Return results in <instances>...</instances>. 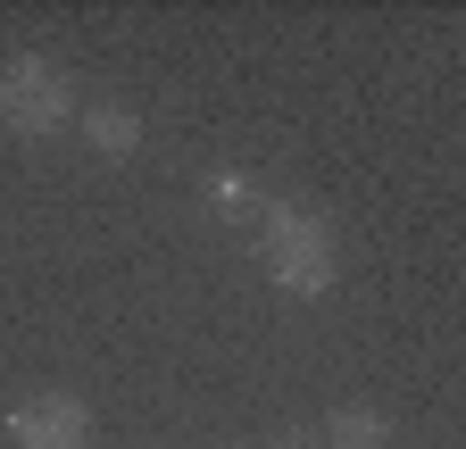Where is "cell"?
Returning a JSON list of instances; mask_svg holds the SVG:
<instances>
[{"label":"cell","instance_id":"1","mask_svg":"<svg viewBox=\"0 0 466 449\" xmlns=\"http://www.w3.org/2000/svg\"><path fill=\"white\" fill-rule=\"evenodd\" d=\"M250 250L267 266V284L291 292V300H317L341 284V234H333V216L300 208V200H258L250 216Z\"/></svg>","mask_w":466,"mask_h":449},{"label":"cell","instance_id":"7","mask_svg":"<svg viewBox=\"0 0 466 449\" xmlns=\"http://www.w3.org/2000/svg\"><path fill=\"white\" fill-rule=\"evenodd\" d=\"M291 449H309V441H291Z\"/></svg>","mask_w":466,"mask_h":449},{"label":"cell","instance_id":"3","mask_svg":"<svg viewBox=\"0 0 466 449\" xmlns=\"http://www.w3.org/2000/svg\"><path fill=\"white\" fill-rule=\"evenodd\" d=\"M9 449H92V408L76 391H34V400L9 408Z\"/></svg>","mask_w":466,"mask_h":449},{"label":"cell","instance_id":"6","mask_svg":"<svg viewBox=\"0 0 466 449\" xmlns=\"http://www.w3.org/2000/svg\"><path fill=\"white\" fill-rule=\"evenodd\" d=\"M208 200H217L225 216H258V192H250L242 175H217V184H208Z\"/></svg>","mask_w":466,"mask_h":449},{"label":"cell","instance_id":"4","mask_svg":"<svg viewBox=\"0 0 466 449\" xmlns=\"http://www.w3.org/2000/svg\"><path fill=\"white\" fill-rule=\"evenodd\" d=\"M84 142L100 158H126V150H142V117L134 108H84Z\"/></svg>","mask_w":466,"mask_h":449},{"label":"cell","instance_id":"2","mask_svg":"<svg viewBox=\"0 0 466 449\" xmlns=\"http://www.w3.org/2000/svg\"><path fill=\"white\" fill-rule=\"evenodd\" d=\"M67 117H76V84H67V67H58V59L25 50V59L0 67V125H9L17 142H50Z\"/></svg>","mask_w":466,"mask_h":449},{"label":"cell","instance_id":"5","mask_svg":"<svg viewBox=\"0 0 466 449\" xmlns=\"http://www.w3.org/2000/svg\"><path fill=\"white\" fill-rule=\"evenodd\" d=\"M383 433H391V424H383V408H333L317 449H383Z\"/></svg>","mask_w":466,"mask_h":449}]
</instances>
